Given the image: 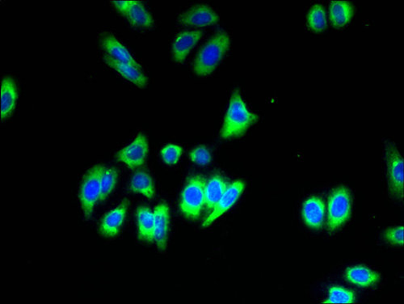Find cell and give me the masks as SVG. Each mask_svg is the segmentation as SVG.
<instances>
[{
  "mask_svg": "<svg viewBox=\"0 0 404 304\" xmlns=\"http://www.w3.org/2000/svg\"><path fill=\"white\" fill-rule=\"evenodd\" d=\"M258 119V115L249 111L240 91L235 90L230 99L220 135L224 140L241 137Z\"/></svg>",
  "mask_w": 404,
  "mask_h": 304,
  "instance_id": "1",
  "label": "cell"
},
{
  "mask_svg": "<svg viewBox=\"0 0 404 304\" xmlns=\"http://www.w3.org/2000/svg\"><path fill=\"white\" fill-rule=\"evenodd\" d=\"M230 44L228 33L223 31L215 33L197 54L193 64L195 73L199 76L212 74L229 51Z\"/></svg>",
  "mask_w": 404,
  "mask_h": 304,
  "instance_id": "2",
  "label": "cell"
},
{
  "mask_svg": "<svg viewBox=\"0 0 404 304\" xmlns=\"http://www.w3.org/2000/svg\"><path fill=\"white\" fill-rule=\"evenodd\" d=\"M353 204L350 190L345 186L336 188L329 197L326 229L334 232L350 219Z\"/></svg>",
  "mask_w": 404,
  "mask_h": 304,
  "instance_id": "3",
  "label": "cell"
},
{
  "mask_svg": "<svg viewBox=\"0 0 404 304\" xmlns=\"http://www.w3.org/2000/svg\"><path fill=\"white\" fill-rule=\"evenodd\" d=\"M204 187L206 181L200 175L188 179L180 202V211L186 219L197 220L201 217L204 207Z\"/></svg>",
  "mask_w": 404,
  "mask_h": 304,
  "instance_id": "4",
  "label": "cell"
},
{
  "mask_svg": "<svg viewBox=\"0 0 404 304\" xmlns=\"http://www.w3.org/2000/svg\"><path fill=\"white\" fill-rule=\"evenodd\" d=\"M384 157L387 185H388L390 195L397 200H403L404 188L403 158L394 142H385Z\"/></svg>",
  "mask_w": 404,
  "mask_h": 304,
  "instance_id": "5",
  "label": "cell"
},
{
  "mask_svg": "<svg viewBox=\"0 0 404 304\" xmlns=\"http://www.w3.org/2000/svg\"><path fill=\"white\" fill-rule=\"evenodd\" d=\"M104 166L97 164L87 171L82 180L80 200L85 219H90L101 196V181Z\"/></svg>",
  "mask_w": 404,
  "mask_h": 304,
  "instance_id": "6",
  "label": "cell"
},
{
  "mask_svg": "<svg viewBox=\"0 0 404 304\" xmlns=\"http://www.w3.org/2000/svg\"><path fill=\"white\" fill-rule=\"evenodd\" d=\"M114 8L123 16L130 24L136 28H151L154 18L140 1L137 0H123L112 1Z\"/></svg>",
  "mask_w": 404,
  "mask_h": 304,
  "instance_id": "7",
  "label": "cell"
},
{
  "mask_svg": "<svg viewBox=\"0 0 404 304\" xmlns=\"http://www.w3.org/2000/svg\"><path fill=\"white\" fill-rule=\"evenodd\" d=\"M149 151L147 137L140 133L134 141L121 149L116 158L120 162L125 164L130 169L142 167L145 163Z\"/></svg>",
  "mask_w": 404,
  "mask_h": 304,
  "instance_id": "8",
  "label": "cell"
},
{
  "mask_svg": "<svg viewBox=\"0 0 404 304\" xmlns=\"http://www.w3.org/2000/svg\"><path fill=\"white\" fill-rule=\"evenodd\" d=\"M245 190V183L242 181H235L229 185L224 195L220 198L217 205L210 212L206 219L204 220L202 226L204 228L212 225L216 220L222 215L228 212L229 209L235 206Z\"/></svg>",
  "mask_w": 404,
  "mask_h": 304,
  "instance_id": "9",
  "label": "cell"
},
{
  "mask_svg": "<svg viewBox=\"0 0 404 304\" xmlns=\"http://www.w3.org/2000/svg\"><path fill=\"white\" fill-rule=\"evenodd\" d=\"M219 20L215 11L207 4H197L179 16V22L187 27H208Z\"/></svg>",
  "mask_w": 404,
  "mask_h": 304,
  "instance_id": "10",
  "label": "cell"
},
{
  "mask_svg": "<svg viewBox=\"0 0 404 304\" xmlns=\"http://www.w3.org/2000/svg\"><path fill=\"white\" fill-rule=\"evenodd\" d=\"M129 201L125 199L120 205L104 215L99 224V232L104 237L114 238L118 236L128 212Z\"/></svg>",
  "mask_w": 404,
  "mask_h": 304,
  "instance_id": "11",
  "label": "cell"
},
{
  "mask_svg": "<svg viewBox=\"0 0 404 304\" xmlns=\"http://www.w3.org/2000/svg\"><path fill=\"white\" fill-rule=\"evenodd\" d=\"M203 36L201 30L184 31L175 37L171 46L173 56L176 63L185 62L188 55L197 46Z\"/></svg>",
  "mask_w": 404,
  "mask_h": 304,
  "instance_id": "12",
  "label": "cell"
},
{
  "mask_svg": "<svg viewBox=\"0 0 404 304\" xmlns=\"http://www.w3.org/2000/svg\"><path fill=\"white\" fill-rule=\"evenodd\" d=\"M154 242L159 251L167 248L169 232L170 211L167 203L161 202L154 208Z\"/></svg>",
  "mask_w": 404,
  "mask_h": 304,
  "instance_id": "13",
  "label": "cell"
},
{
  "mask_svg": "<svg viewBox=\"0 0 404 304\" xmlns=\"http://www.w3.org/2000/svg\"><path fill=\"white\" fill-rule=\"evenodd\" d=\"M302 218L309 228L319 230L323 228L325 219V204L323 199L312 196L303 203Z\"/></svg>",
  "mask_w": 404,
  "mask_h": 304,
  "instance_id": "14",
  "label": "cell"
},
{
  "mask_svg": "<svg viewBox=\"0 0 404 304\" xmlns=\"http://www.w3.org/2000/svg\"><path fill=\"white\" fill-rule=\"evenodd\" d=\"M102 47L108 54V56L121 63H126L142 70V66L132 56L131 54L113 35H105L102 37Z\"/></svg>",
  "mask_w": 404,
  "mask_h": 304,
  "instance_id": "15",
  "label": "cell"
},
{
  "mask_svg": "<svg viewBox=\"0 0 404 304\" xmlns=\"http://www.w3.org/2000/svg\"><path fill=\"white\" fill-rule=\"evenodd\" d=\"M345 276L348 283L362 287V288L374 286L378 284L381 279V276L378 272L364 265L348 267Z\"/></svg>",
  "mask_w": 404,
  "mask_h": 304,
  "instance_id": "16",
  "label": "cell"
},
{
  "mask_svg": "<svg viewBox=\"0 0 404 304\" xmlns=\"http://www.w3.org/2000/svg\"><path fill=\"white\" fill-rule=\"evenodd\" d=\"M104 60L110 68L117 71L120 75L132 83L133 85L140 88L147 86V77L142 73V70L130 64L119 62V61L110 58L108 55L104 57Z\"/></svg>",
  "mask_w": 404,
  "mask_h": 304,
  "instance_id": "17",
  "label": "cell"
},
{
  "mask_svg": "<svg viewBox=\"0 0 404 304\" xmlns=\"http://www.w3.org/2000/svg\"><path fill=\"white\" fill-rule=\"evenodd\" d=\"M229 185L228 181L222 175L215 174L210 178L204 187V207L212 212Z\"/></svg>",
  "mask_w": 404,
  "mask_h": 304,
  "instance_id": "18",
  "label": "cell"
},
{
  "mask_svg": "<svg viewBox=\"0 0 404 304\" xmlns=\"http://www.w3.org/2000/svg\"><path fill=\"white\" fill-rule=\"evenodd\" d=\"M1 110L0 118L4 121L13 114L18 102V93L16 83L11 77H6L1 83Z\"/></svg>",
  "mask_w": 404,
  "mask_h": 304,
  "instance_id": "19",
  "label": "cell"
},
{
  "mask_svg": "<svg viewBox=\"0 0 404 304\" xmlns=\"http://www.w3.org/2000/svg\"><path fill=\"white\" fill-rule=\"evenodd\" d=\"M136 218L138 239L147 243L154 242V215L147 207L137 208Z\"/></svg>",
  "mask_w": 404,
  "mask_h": 304,
  "instance_id": "20",
  "label": "cell"
},
{
  "mask_svg": "<svg viewBox=\"0 0 404 304\" xmlns=\"http://www.w3.org/2000/svg\"><path fill=\"white\" fill-rule=\"evenodd\" d=\"M354 8L347 1H333L330 4L329 16L336 28H343L350 24L353 19Z\"/></svg>",
  "mask_w": 404,
  "mask_h": 304,
  "instance_id": "21",
  "label": "cell"
},
{
  "mask_svg": "<svg viewBox=\"0 0 404 304\" xmlns=\"http://www.w3.org/2000/svg\"><path fill=\"white\" fill-rule=\"evenodd\" d=\"M130 189L133 193H140L148 199H153L156 195L153 179L144 171H138L132 176Z\"/></svg>",
  "mask_w": 404,
  "mask_h": 304,
  "instance_id": "22",
  "label": "cell"
},
{
  "mask_svg": "<svg viewBox=\"0 0 404 304\" xmlns=\"http://www.w3.org/2000/svg\"><path fill=\"white\" fill-rule=\"evenodd\" d=\"M307 25L310 30L314 32H322L325 30L328 21H326V11L322 4H314L310 9L307 14Z\"/></svg>",
  "mask_w": 404,
  "mask_h": 304,
  "instance_id": "23",
  "label": "cell"
},
{
  "mask_svg": "<svg viewBox=\"0 0 404 304\" xmlns=\"http://www.w3.org/2000/svg\"><path fill=\"white\" fill-rule=\"evenodd\" d=\"M118 178L119 172L118 169L104 167L102 176L99 202L105 200L111 195L116 186H117Z\"/></svg>",
  "mask_w": 404,
  "mask_h": 304,
  "instance_id": "24",
  "label": "cell"
},
{
  "mask_svg": "<svg viewBox=\"0 0 404 304\" xmlns=\"http://www.w3.org/2000/svg\"><path fill=\"white\" fill-rule=\"evenodd\" d=\"M356 302V295L351 290L340 286L330 287L328 298L324 303H354Z\"/></svg>",
  "mask_w": 404,
  "mask_h": 304,
  "instance_id": "25",
  "label": "cell"
},
{
  "mask_svg": "<svg viewBox=\"0 0 404 304\" xmlns=\"http://www.w3.org/2000/svg\"><path fill=\"white\" fill-rule=\"evenodd\" d=\"M189 157L192 162L202 166V167H206L212 162V152L204 145H200L192 149L189 154Z\"/></svg>",
  "mask_w": 404,
  "mask_h": 304,
  "instance_id": "26",
  "label": "cell"
},
{
  "mask_svg": "<svg viewBox=\"0 0 404 304\" xmlns=\"http://www.w3.org/2000/svg\"><path fill=\"white\" fill-rule=\"evenodd\" d=\"M182 153L183 148L180 146L171 143L162 149L161 157L165 164L175 165L179 162Z\"/></svg>",
  "mask_w": 404,
  "mask_h": 304,
  "instance_id": "27",
  "label": "cell"
},
{
  "mask_svg": "<svg viewBox=\"0 0 404 304\" xmlns=\"http://www.w3.org/2000/svg\"><path fill=\"white\" fill-rule=\"evenodd\" d=\"M384 238L391 245L403 246L404 245V226L401 225L386 229Z\"/></svg>",
  "mask_w": 404,
  "mask_h": 304,
  "instance_id": "28",
  "label": "cell"
}]
</instances>
